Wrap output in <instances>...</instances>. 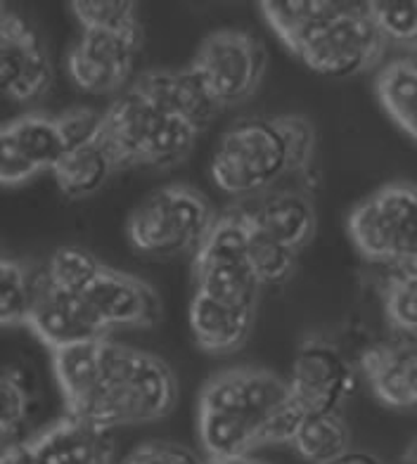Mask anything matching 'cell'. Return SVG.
Instances as JSON below:
<instances>
[{
  "label": "cell",
  "instance_id": "1",
  "mask_svg": "<svg viewBox=\"0 0 417 464\" xmlns=\"http://www.w3.org/2000/svg\"><path fill=\"white\" fill-rule=\"evenodd\" d=\"M53 372L69 417L112 431L171 415L176 374L160 355L110 336L53 351Z\"/></svg>",
  "mask_w": 417,
  "mask_h": 464
},
{
  "label": "cell",
  "instance_id": "2",
  "mask_svg": "<svg viewBox=\"0 0 417 464\" xmlns=\"http://www.w3.org/2000/svg\"><path fill=\"white\" fill-rule=\"evenodd\" d=\"M301 412L287 379L264 367H233L208 379L197 403V434L207 459L249 458L292 440Z\"/></svg>",
  "mask_w": 417,
  "mask_h": 464
},
{
  "label": "cell",
  "instance_id": "3",
  "mask_svg": "<svg viewBox=\"0 0 417 464\" xmlns=\"http://www.w3.org/2000/svg\"><path fill=\"white\" fill-rule=\"evenodd\" d=\"M315 154V129L306 116L270 114L239 119L216 142L208 173L238 202L289 188L306 176Z\"/></svg>",
  "mask_w": 417,
  "mask_h": 464
},
{
  "label": "cell",
  "instance_id": "4",
  "mask_svg": "<svg viewBox=\"0 0 417 464\" xmlns=\"http://www.w3.org/2000/svg\"><path fill=\"white\" fill-rule=\"evenodd\" d=\"M197 130L133 88L102 111L98 138L117 169H171L192 152Z\"/></svg>",
  "mask_w": 417,
  "mask_h": 464
},
{
  "label": "cell",
  "instance_id": "5",
  "mask_svg": "<svg viewBox=\"0 0 417 464\" xmlns=\"http://www.w3.org/2000/svg\"><path fill=\"white\" fill-rule=\"evenodd\" d=\"M216 214L207 197L190 185L154 189L126 220V237L135 254L169 261L199 249Z\"/></svg>",
  "mask_w": 417,
  "mask_h": 464
},
{
  "label": "cell",
  "instance_id": "6",
  "mask_svg": "<svg viewBox=\"0 0 417 464\" xmlns=\"http://www.w3.org/2000/svg\"><path fill=\"white\" fill-rule=\"evenodd\" d=\"M349 237L363 258L389 268L417 261V185L389 183L349 214Z\"/></svg>",
  "mask_w": 417,
  "mask_h": 464
},
{
  "label": "cell",
  "instance_id": "7",
  "mask_svg": "<svg viewBox=\"0 0 417 464\" xmlns=\"http://www.w3.org/2000/svg\"><path fill=\"white\" fill-rule=\"evenodd\" d=\"M387 44L365 13V5L339 3L330 17L289 45L308 69L327 79H351L377 67Z\"/></svg>",
  "mask_w": 417,
  "mask_h": 464
},
{
  "label": "cell",
  "instance_id": "8",
  "mask_svg": "<svg viewBox=\"0 0 417 464\" xmlns=\"http://www.w3.org/2000/svg\"><path fill=\"white\" fill-rule=\"evenodd\" d=\"M268 67V53L254 34L218 29L202 38L190 69L202 81L214 102L228 110L254 98Z\"/></svg>",
  "mask_w": 417,
  "mask_h": 464
},
{
  "label": "cell",
  "instance_id": "9",
  "mask_svg": "<svg viewBox=\"0 0 417 464\" xmlns=\"http://www.w3.org/2000/svg\"><path fill=\"white\" fill-rule=\"evenodd\" d=\"M287 386L304 415L335 412L356 389V370L337 343L308 336L296 348Z\"/></svg>",
  "mask_w": 417,
  "mask_h": 464
},
{
  "label": "cell",
  "instance_id": "10",
  "mask_svg": "<svg viewBox=\"0 0 417 464\" xmlns=\"http://www.w3.org/2000/svg\"><path fill=\"white\" fill-rule=\"evenodd\" d=\"M24 324L50 351L110 336L83 294L55 287L45 277L44 268L31 270V296Z\"/></svg>",
  "mask_w": 417,
  "mask_h": 464
},
{
  "label": "cell",
  "instance_id": "11",
  "mask_svg": "<svg viewBox=\"0 0 417 464\" xmlns=\"http://www.w3.org/2000/svg\"><path fill=\"white\" fill-rule=\"evenodd\" d=\"M142 34L81 31L67 55V73L79 91L110 95L126 88L133 79Z\"/></svg>",
  "mask_w": 417,
  "mask_h": 464
},
{
  "label": "cell",
  "instance_id": "12",
  "mask_svg": "<svg viewBox=\"0 0 417 464\" xmlns=\"http://www.w3.org/2000/svg\"><path fill=\"white\" fill-rule=\"evenodd\" d=\"M0 464H114L110 431L62 417L36 436L0 448Z\"/></svg>",
  "mask_w": 417,
  "mask_h": 464
},
{
  "label": "cell",
  "instance_id": "13",
  "mask_svg": "<svg viewBox=\"0 0 417 464\" xmlns=\"http://www.w3.org/2000/svg\"><path fill=\"white\" fill-rule=\"evenodd\" d=\"M53 86V62L36 31L15 13L0 22V95L34 102Z\"/></svg>",
  "mask_w": 417,
  "mask_h": 464
},
{
  "label": "cell",
  "instance_id": "14",
  "mask_svg": "<svg viewBox=\"0 0 417 464\" xmlns=\"http://www.w3.org/2000/svg\"><path fill=\"white\" fill-rule=\"evenodd\" d=\"M83 299L107 332L123 327H152L161 320V301L154 287L141 277L107 266L98 270L95 280L83 292Z\"/></svg>",
  "mask_w": 417,
  "mask_h": 464
},
{
  "label": "cell",
  "instance_id": "15",
  "mask_svg": "<svg viewBox=\"0 0 417 464\" xmlns=\"http://www.w3.org/2000/svg\"><path fill=\"white\" fill-rule=\"evenodd\" d=\"M235 204L242 208V214L254 230L276 239L296 254L311 245L315 237V227H318L315 207H313L311 195L299 185L273 189L268 195Z\"/></svg>",
  "mask_w": 417,
  "mask_h": 464
},
{
  "label": "cell",
  "instance_id": "16",
  "mask_svg": "<svg viewBox=\"0 0 417 464\" xmlns=\"http://www.w3.org/2000/svg\"><path fill=\"white\" fill-rule=\"evenodd\" d=\"M131 88L152 104H157L160 110L188 123L197 133H202L223 111L190 67L152 69V72L141 73Z\"/></svg>",
  "mask_w": 417,
  "mask_h": 464
},
{
  "label": "cell",
  "instance_id": "17",
  "mask_svg": "<svg viewBox=\"0 0 417 464\" xmlns=\"http://www.w3.org/2000/svg\"><path fill=\"white\" fill-rule=\"evenodd\" d=\"M361 372L380 403L417 410V339L368 348L361 358Z\"/></svg>",
  "mask_w": 417,
  "mask_h": 464
},
{
  "label": "cell",
  "instance_id": "18",
  "mask_svg": "<svg viewBox=\"0 0 417 464\" xmlns=\"http://www.w3.org/2000/svg\"><path fill=\"white\" fill-rule=\"evenodd\" d=\"M254 318H257V311L228 305L223 301L192 292L188 320H190L195 343L204 353L228 355L239 351L252 334Z\"/></svg>",
  "mask_w": 417,
  "mask_h": 464
},
{
  "label": "cell",
  "instance_id": "19",
  "mask_svg": "<svg viewBox=\"0 0 417 464\" xmlns=\"http://www.w3.org/2000/svg\"><path fill=\"white\" fill-rule=\"evenodd\" d=\"M192 285L197 294L247 311H257L261 296V282L254 276L249 261L192 258Z\"/></svg>",
  "mask_w": 417,
  "mask_h": 464
},
{
  "label": "cell",
  "instance_id": "20",
  "mask_svg": "<svg viewBox=\"0 0 417 464\" xmlns=\"http://www.w3.org/2000/svg\"><path fill=\"white\" fill-rule=\"evenodd\" d=\"M50 171L62 195L69 199H86L95 195L119 169L107 152V147L95 135L92 140L67 150Z\"/></svg>",
  "mask_w": 417,
  "mask_h": 464
},
{
  "label": "cell",
  "instance_id": "21",
  "mask_svg": "<svg viewBox=\"0 0 417 464\" xmlns=\"http://www.w3.org/2000/svg\"><path fill=\"white\" fill-rule=\"evenodd\" d=\"M374 92L393 121L417 142V57H399L377 72Z\"/></svg>",
  "mask_w": 417,
  "mask_h": 464
},
{
  "label": "cell",
  "instance_id": "22",
  "mask_svg": "<svg viewBox=\"0 0 417 464\" xmlns=\"http://www.w3.org/2000/svg\"><path fill=\"white\" fill-rule=\"evenodd\" d=\"M351 431L346 420L335 412H306L301 415L289 446L311 464H325L349 450Z\"/></svg>",
  "mask_w": 417,
  "mask_h": 464
},
{
  "label": "cell",
  "instance_id": "23",
  "mask_svg": "<svg viewBox=\"0 0 417 464\" xmlns=\"http://www.w3.org/2000/svg\"><path fill=\"white\" fill-rule=\"evenodd\" d=\"M10 129L41 171H50L69 150L57 116L29 111L10 121Z\"/></svg>",
  "mask_w": 417,
  "mask_h": 464
},
{
  "label": "cell",
  "instance_id": "24",
  "mask_svg": "<svg viewBox=\"0 0 417 464\" xmlns=\"http://www.w3.org/2000/svg\"><path fill=\"white\" fill-rule=\"evenodd\" d=\"M261 14L276 31L277 38L285 45H292L296 38H301L311 26L330 17L339 7V3L332 0H266L258 3Z\"/></svg>",
  "mask_w": 417,
  "mask_h": 464
},
{
  "label": "cell",
  "instance_id": "25",
  "mask_svg": "<svg viewBox=\"0 0 417 464\" xmlns=\"http://www.w3.org/2000/svg\"><path fill=\"white\" fill-rule=\"evenodd\" d=\"M382 305L393 332L417 339V273L412 268H396L384 280Z\"/></svg>",
  "mask_w": 417,
  "mask_h": 464
},
{
  "label": "cell",
  "instance_id": "26",
  "mask_svg": "<svg viewBox=\"0 0 417 464\" xmlns=\"http://www.w3.org/2000/svg\"><path fill=\"white\" fill-rule=\"evenodd\" d=\"M81 31L142 34L138 5L129 0H76L69 3Z\"/></svg>",
  "mask_w": 417,
  "mask_h": 464
},
{
  "label": "cell",
  "instance_id": "27",
  "mask_svg": "<svg viewBox=\"0 0 417 464\" xmlns=\"http://www.w3.org/2000/svg\"><path fill=\"white\" fill-rule=\"evenodd\" d=\"M363 5L384 44L417 50V0H373Z\"/></svg>",
  "mask_w": 417,
  "mask_h": 464
},
{
  "label": "cell",
  "instance_id": "28",
  "mask_svg": "<svg viewBox=\"0 0 417 464\" xmlns=\"http://www.w3.org/2000/svg\"><path fill=\"white\" fill-rule=\"evenodd\" d=\"M100 268H102V263L92 254H88L86 249L62 246L48 258V263L44 266V273L55 287L72 294H83L88 285L95 280Z\"/></svg>",
  "mask_w": 417,
  "mask_h": 464
},
{
  "label": "cell",
  "instance_id": "29",
  "mask_svg": "<svg viewBox=\"0 0 417 464\" xmlns=\"http://www.w3.org/2000/svg\"><path fill=\"white\" fill-rule=\"evenodd\" d=\"M296 258H299L296 251L287 249L280 242L266 237V235L252 227V235H249V266H252L257 280L261 282V287L287 282L289 277L295 276Z\"/></svg>",
  "mask_w": 417,
  "mask_h": 464
},
{
  "label": "cell",
  "instance_id": "30",
  "mask_svg": "<svg viewBox=\"0 0 417 464\" xmlns=\"http://www.w3.org/2000/svg\"><path fill=\"white\" fill-rule=\"evenodd\" d=\"M34 396L22 370H5L0 374V439L13 440L29 421Z\"/></svg>",
  "mask_w": 417,
  "mask_h": 464
},
{
  "label": "cell",
  "instance_id": "31",
  "mask_svg": "<svg viewBox=\"0 0 417 464\" xmlns=\"http://www.w3.org/2000/svg\"><path fill=\"white\" fill-rule=\"evenodd\" d=\"M31 296V270L0 256V324L24 323Z\"/></svg>",
  "mask_w": 417,
  "mask_h": 464
},
{
  "label": "cell",
  "instance_id": "32",
  "mask_svg": "<svg viewBox=\"0 0 417 464\" xmlns=\"http://www.w3.org/2000/svg\"><path fill=\"white\" fill-rule=\"evenodd\" d=\"M36 173H41V169L31 161L24 147L19 145L10 123L0 126V185H7V188L24 185Z\"/></svg>",
  "mask_w": 417,
  "mask_h": 464
},
{
  "label": "cell",
  "instance_id": "33",
  "mask_svg": "<svg viewBox=\"0 0 417 464\" xmlns=\"http://www.w3.org/2000/svg\"><path fill=\"white\" fill-rule=\"evenodd\" d=\"M121 464H207L192 448L171 440H148L126 455Z\"/></svg>",
  "mask_w": 417,
  "mask_h": 464
},
{
  "label": "cell",
  "instance_id": "34",
  "mask_svg": "<svg viewBox=\"0 0 417 464\" xmlns=\"http://www.w3.org/2000/svg\"><path fill=\"white\" fill-rule=\"evenodd\" d=\"M57 121H60L62 135L67 140V147H79L83 142L92 140L100 130V121H102V111H95L91 107H74V110H67L57 114Z\"/></svg>",
  "mask_w": 417,
  "mask_h": 464
},
{
  "label": "cell",
  "instance_id": "35",
  "mask_svg": "<svg viewBox=\"0 0 417 464\" xmlns=\"http://www.w3.org/2000/svg\"><path fill=\"white\" fill-rule=\"evenodd\" d=\"M325 464H384L380 458H374L373 452H358V450H346L339 458L330 459Z\"/></svg>",
  "mask_w": 417,
  "mask_h": 464
},
{
  "label": "cell",
  "instance_id": "36",
  "mask_svg": "<svg viewBox=\"0 0 417 464\" xmlns=\"http://www.w3.org/2000/svg\"><path fill=\"white\" fill-rule=\"evenodd\" d=\"M399 464H417V436L408 443V448H405L403 455H401Z\"/></svg>",
  "mask_w": 417,
  "mask_h": 464
},
{
  "label": "cell",
  "instance_id": "37",
  "mask_svg": "<svg viewBox=\"0 0 417 464\" xmlns=\"http://www.w3.org/2000/svg\"><path fill=\"white\" fill-rule=\"evenodd\" d=\"M207 464H266L254 458H238V459H207Z\"/></svg>",
  "mask_w": 417,
  "mask_h": 464
},
{
  "label": "cell",
  "instance_id": "38",
  "mask_svg": "<svg viewBox=\"0 0 417 464\" xmlns=\"http://www.w3.org/2000/svg\"><path fill=\"white\" fill-rule=\"evenodd\" d=\"M10 13V10H5V5H3V3H0V22H3V19H5V14Z\"/></svg>",
  "mask_w": 417,
  "mask_h": 464
},
{
  "label": "cell",
  "instance_id": "39",
  "mask_svg": "<svg viewBox=\"0 0 417 464\" xmlns=\"http://www.w3.org/2000/svg\"><path fill=\"white\" fill-rule=\"evenodd\" d=\"M412 270H415V273H417V261H415V263H412Z\"/></svg>",
  "mask_w": 417,
  "mask_h": 464
},
{
  "label": "cell",
  "instance_id": "40",
  "mask_svg": "<svg viewBox=\"0 0 417 464\" xmlns=\"http://www.w3.org/2000/svg\"><path fill=\"white\" fill-rule=\"evenodd\" d=\"M0 256H3V254H0Z\"/></svg>",
  "mask_w": 417,
  "mask_h": 464
}]
</instances>
